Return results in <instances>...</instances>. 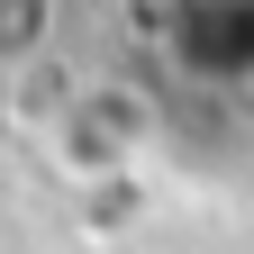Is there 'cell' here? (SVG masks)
Masks as SVG:
<instances>
[{
    "label": "cell",
    "instance_id": "1",
    "mask_svg": "<svg viewBox=\"0 0 254 254\" xmlns=\"http://www.w3.org/2000/svg\"><path fill=\"white\" fill-rule=\"evenodd\" d=\"M46 27H55V0H0V64L37 55V46H46Z\"/></svg>",
    "mask_w": 254,
    "mask_h": 254
}]
</instances>
